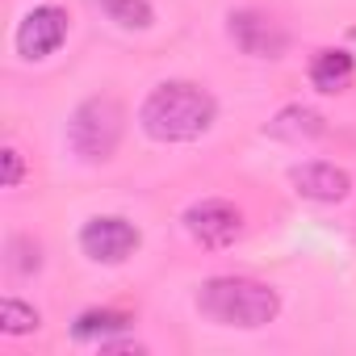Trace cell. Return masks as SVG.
<instances>
[{
  "label": "cell",
  "mask_w": 356,
  "mask_h": 356,
  "mask_svg": "<svg viewBox=\"0 0 356 356\" xmlns=\"http://www.w3.org/2000/svg\"><path fill=\"white\" fill-rule=\"evenodd\" d=\"M218 118V101L189 80H163L147 92L138 122L155 143H193Z\"/></svg>",
  "instance_id": "obj_1"
},
{
  "label": "cell",
  "mask_w": 356,
  "mask_h": 356,
  "mask_svg": "<svg viewBox=\"0 0 356 356\" xmlns=\"http://www.w3.org/2000/svg\"><path fill=\"white\" fill-rule=\"evenodd\" d=\"M197 310L222 327L256 331L281 314V298H277V289L248 281V277H210L197 293Z\"/></svg>",
  "instance_id": "obj_2"
},
{
  "label": "cell",
  "mask_w": 356,
  "mask_h": 356,
  "mask_svg": "<svg viewBox=\"0 0 356 356\" xmlns=\"http://www.w3.org/2000/svg\"><path fill=\"white\" fill-rule=\"evenodd\" d=\"M122 122H126V113L113 97H88L76 105V113L67 122V143L88 163L109 159L122 143Z\"/></svg>",
  "instance_id": "obj_3"
},
{
  "label": "cell",
  "mask_w": 356,
  "mask_h": 356,
  "mask_svg": "<svg viewBox=\"0 0 356 356\" xmlns=\"http://www.w3.org/2000/svg\"><path fill=\"white\" fill-rule=\"evenodd\" d=\"M138 243H143L138 227L118 214H97L80 227V252L92 264H122L138 252Z\"/></svg>",
  "instance_id": "obj_4"
},
{
  "label": "cell",
  "mask_w": 356,
  "mask_h": 356,
  "mask_svg": "<svg viewBox=\"0 0 356 356\" xmlns=\"http://www.w3.org/2000/svg\"><path fill=\"white\" fill-rule=\"evenodd\" d=\"M227 34H231V42H235L243 55H252V59H281L285 47H289V34H285L273 17H264V13H256V9H235V13L227 17Z\"/></svg>",
  "instance_id": "obj_5"
},
{
  "label": "cell",
  "mask_w": 356,
  "mask_h": 356,
  "mask_svg": "<svg viewBox=\"0 0 356 356\" xmlns=\"http://www.w3.org/2000/svg\"><path fill=\"white\" fill-rule=\"evenodd\" d=\"M185 231H189L202 248H231V243L243 235V214H239L231 202L206 197V202H193V206L185 210Z\"/></svg>",
  "instance_id": "obj_6"
},
{
  "label": "cell",
  "mask_w": 356,
  "mask_h": 356,
  "mask_svg": "<svg viewBox=\"0 0 356 356\" xmlns=\"http://www.w3.org/2000/svg\"><path fill=\"white\" fill-rule=\"evenodd\" d=\"M63 38H67V13L59 9V5H34L26 17H22V26H17V55L22 59H47V55H55L59 47H63Z\"/></svg>",
  "instance_id": "obj_7"
},
{
  "label": "cell",
  "mask_w": 356,
  "mask_h": 356,
  "mask_svg": "<svg viewBox=\"0 0 356 356\" xmlns=\"http://www.w3.org/2000/svg\"><path fill=\"white\" fill-rule=\"evenodd\" d=\"M289 185L298 189V197L306 202H343L352 193V176L348 168L339 163H327V159H306L289 172Z\"/></svg>",
  "instance_id": "obj_8"
},
{
  "label": "cell",
  "mask_w": 356,
  "mask_h": 356,
  "mask_svg": "<svg viewBox=\"0 0 356 356\" xmlns=\"http://www.w3.org/2000/svg\"><path fill=\"white\" fill-rule=\"evenodd\" d=\"M268 134L281 138V143H310V138H323L327 134V118L310 105H285L273 122H268Z\"/></svg>",
  "instance_id": "obj_9"
},
{
  "label": "cell",
  "mask_w": 356,
  "mask_h": 356,
  "mask_svg": "<svg viewBox=\"0 0 356 356\" xmlns=\"http://www.w3.org/2000/svg\"><path fill=\"white\" fill-rule=\"evenodd\" d=\"M352 72H356L352 55L348 51H335V47H327V51H318L310 59V84L318 92H343L352 84Z\"/></svg>",
  "instance_id": "obj_10"
},
{
  "label": "cell",
  "mask_w": 356,
  "mask_h": 356,
  "mask_svg": "<svg viewBox=\"0 0 356 356\" xmlns=\"http://www.w3.org/2000/svg\"><path fill=\"white\" fill-rule=\"evenodd\" d=\"M126 327H130V314H122V310H84V314L72 323V335H76V339H97V343H105V339L122 335Z\"/></svg>",
  "instance_id": "obj_11"
},
{
  "label": "cell",
  "mask_w": 356,
  "mask_h": 356,
  "mask_svg": "<svg viewBox=\"0 0 356 356\" xmlns=\"http://www.w3.org/2000/svg\"><path fill=\"white\" fill-rule=\"evenodd\" d=\"M92 5H97L109 22H118L122 30H147V26L155 22V9L147 5V0H92Z\"/></svg>",
  "instance_id": "obj_12"
},
{
  "label": "cell",
  "mask_w": 356,
  "mask_h": 356,
  "mask_svg": "<svg viewBox=\"0 0 356 356\" xmlns=\"http://www.w3.org/2000/svg\"><path fill=\"white\" fill-rule=\"evenodd\" d=\"M38 310L34 306H26L22 298H5L0 302V331L5 335H30V331H38Z\"/></svg>",
  "instance_id": "obj_13"
},
{
  "label": "cell",
  "mask_w": 356,
  "mask_h": 356,
  "mask_svg": "<svg viewBox=\"0 0 356 356\" xmlns=\"http://www.w3.org/2000/svg\"><path fill=\"white\" fill-rule=\"evenodd\" d=\"M9 268L13 273H22V277H30V273H38L42 268V248L34 243V239H9Z\"/></svg>",
  "instance_id": "obj_14"
},
{
  "label": "cell",
  "mask_w": 356,
  "mask_h": 356,
  "mask_svg": "<svg viewBox=\"0 0 356 356\" xmlns=\"http://www.w3.org/2000/svg\"><path fill=\"white\" fill-rule=\"evenodd\" d=\"M0 159H5V189H17V181H22V151L17 147H5V151H0Z\"/></svg>",
  "instance_id": "obj_15"
},
{
  "label": "cell",
  "mask_w": 356,
  "mask_h": 356,
  "mask_svg": "<svg viewBox=\"0 0 356 356\" xmlns=\"http://www.w3.org/2000/svg\"><path fill=\"white\" fill-rule=\"evenodd\" d=\"M348 38H352V42H356V26H352V30H348Z\"/></svg>",
  "instance_id": "obj_16"
}]
</instances>
